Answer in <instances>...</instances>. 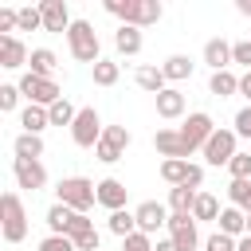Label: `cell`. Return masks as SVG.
<instances>
[{
	"mask_svg": "<svg viewBox=\"0 0 251 251\" xmlns=\"http://www.w3.org/2000/svg\"><path fill=\"white\" fill-rule=\"evenodd\" d=\"M126 196H129V188H126L118 176H106V180H98V204H102V208H110V212H122V208H126Z\"/></svg>",
	"mask_w": 251,
	"mask_h": 251,
	"instance_id": "e0dca14e",
	"label": "cell"
},
{
	"mask_svg": "<svg viewBox=\"0 0 251 251\" xmlns=\"http://www.w3.org/2000/svg\"><path fill=\"white\" fill-rule=\"evenodd\" d=\"M161 71H165L169 82H184V78H192V59L188 55H169L161 63Z\"/></svg>",
	"mask_w": 251,
	"mask_h": 251,
	"instance_id": "484cf974",
	"label": "cell"
},
{
	"mask_svg": "<svg viewBox=\"0 0 251 251\" xmlns=\"http://www.w3.org/2000/svg\"><path fill=\"white\" fill-rule=\"evenodd\" d=\"M27 59H31V51L24 47V39H20V35H0V67H4V71L24 67Z\"/></svg>",
	"mask_w": 251,
	"mask_h": 251,
	"instance_id": "2e32d148",
	"label": "cell"
},
{
	"mask_svg": "<svg viewBox=\"0 0 251 251\" xmlns=\"http://www.w3.org/2000/svg\"><path fill=\"white\" fill-rule=\"evenodd\" d=\"M239 94H243V98H251V71H243V75H239Z\"/></svg>",
	"mask_w": 251,
	"mask_h": 251,
	"instance_id": "ee69618b",
	"label": "cell"
},
{
	"mask_svg": "<svg viewBox=\"0 0 251 251\" xmlns=\"http://www.w3.org/2000/svg\"><path fill=\"white\" fill-rule=\"evenodd\" d=\"M247 235H251V216H247Z\"/></svg>",
	"mask_w": 251,
	"mask_h": 251,
	"instance_id": "c3c4849f",
	"label": "cell"
},
{
	"mask_svg": "<svg viewBox=\"0 0 251 251\" xmlns=\"http://www.w3.org/2000/svg\"><path fill=\"white\" fill-rule=\"evenodd\" d=\"M39 27H43L39 8H20V31H39Z\"/></svg>",
	"mask_w": 251,
	"mask_h": 251,
	"instance_id": "74e56055",
	"label": "cell"
},
{
	"mask_svg": "<svg viewBox=\"0 0 251 251\" xmlns=\"http://www.w3.org/2000/svg\"><path fill=\"white\" fill-rule=\"evenodd\" d=\"M86 231H94V220H90L86 212H75V216H71V224H67V235H71V239H78V235H86Z\"/></svg>",
	"mask_w": 251,
	"mask_h": 251,
	"instance_id": "e575fe53",
	"label": "cell"
},
{
	"mask_svg": "<svg viewBox=\"0 0 251 251\" xmlns=\"http://www.w3.org/2000/svg\"><path fill=\"white\" fill-rule=\"evenodd\" d=\"M102 118H98V110L94 106H82L78 110V118H75V126H71V141L78 145V149H94L98 141H102Z\"/></svg>",
	"mask_w": 251,
	"mask_h": 251,
	"instance_id": "8992f818",
	"label": "cell"
},
{
	"mask_svg": "<svg viewBox=\"0 0 251 251\" xmlns=\"http://www.w3.org/2000/svg\"><path fill=\"white\" fill-rule=\"evenodd\" d=\"M67 47H71V55H75L78 63H90V67H94V63L102 59V43H98V31H94L90 20H75V24H71Z\"/></svg>",
	"mask_w": 251,
	"mask_h": 251,
	"instance_id": "7a4b0ae2",
	"label": "cell"
},
{
	"mask_svg": "<svg viewBox=\"0 0 251 251\" xmlns=\"http://www.w3.org/2000/svg\"><path fill=\"white\" fill-rule=\"evenodd\" d=\"M235 8H239V16H251V0H235Z\"/></svg>",
	"mask_w": 251,
	"mask_h": 251,
	"instance_id": "bcb514c9",
	"label": "cell"
},
{
	"mask_svg": "<svg viewBox=\"0 0 251 251\" xmlns=\"http://www.w3.org/2000/svg\"><path fill=\"white\" fill-rule=\"evenodd\" d=\"M235 141H239V137H235V129H216V133L208 137V145H204V161H208V165H216V169H220V165H231V157L239 153V149H235Z\"/></svg>",
	"mask_w": 251,
	"mask_h": 251,
	"instance_id": "9c48e42d",
	"label": "cell"
},
{
	"mask_svg": "<svg viewBox=\"0 0 251 251\" xmlns=\"http://www.w3.org/2000/svg\"><path fill=\"white\" fill-rule=\"evenodd\" d=\"M129 129L126 126H106L102 129V141L94 145V157L102 161V165H114V161H122L126 157V149H129Z\"/></svg>",
	"mask_w": 251,
	"mask_h": 251,
	"instance_id": "52a82bcc",
	"label": "cell"
},
{
	"mask_svg": "<svg viewBox=\"0 0 251 251\" xmlns=\"http://www.w3.org/2000/svg\"><path fill=\"white\" fill-rule=\"evenodd\" d=\"M235 251H251V235H243V239L235 243Z\"/></svg>",
	"mask_w": 251,
	"mask_h": 251,
	"instance_id": "7dc6e473",
	"label": "cell"
},
{
	"mask_svg": "<svg viewBox=\"0 0 251 251\" xmlns=\"http://www.w3.org/2000/svg\"><path fill=\"white\" fill-rule=\"evenodd\" d=\"M169 239L180 247V251H196V243H200V231H196V220L192 216H169Z\"/></svg>",
	"mask_w": 251,
	"mask_h": 251,
	"instance_id": "5bb4252c",
	"label": "cell"
},
{
	"mask_svg": "<svg viewBox=\"0 0 251 251\" xmlns=\"http://www.w3.org/2000/svg\"><path fill=\"white\" fill-rule=\"evenodd\" d=\"M231 63H239V67H247V71H251V39L231 43Z\"/></svg>",
	"mask_w": 251,
	"mask_h": 251,
	"instance_id": "ab89813d",
	"label": "cell"
},
{
	"mask_svg": "<svg viewBox=\"0 0 251 251\" xmlns=\"http://www.w3.org/2000/svg\"><path fill=\"white\" fill-rule=\"evenodd\" d=\"M20 98H24V94H20V86H12V82H4V86H0V110H4V114H12V110L20 106Z\"/></svg>",
	"mask_w": 251,
	"mask_h": 251,
	"instance_id": "8d00e7d4",
	"label": "cell"
},
{
	"mask_svg": "<svg viewBox=\"0 0 251 251\" xmlns=\"http://www.w3.org/2000/svg\"><path fill=\"white\" fill-rule=\"evenodd\" d=\"M20 126H24V133H43V129L51 126V114H47L43 106H24Z\"/></svg>",
	"mask_w": 251,
	"mask_h": 251,
	"instance_id": "83f0119b",
	"label": "cell"
},
{
	"mask_svg": "<svg viewBox=\"0 0 251 251\" xmlns=\"http://www.w3.org/2000/svg\"><path fill=\"white\" fill-rule=\"evenodd\" d=\"M90 71H94V86H114V82H118V75H122V67H118L114 59H98Z\"/></svg>",
	"mask_w": 251,
	"mask_h": 251,
	"instance_id": "1f68e13d",
	"label": "cell"
},
{
	"mask_svg": "<svg viewBox=\"0 0 251 251\" xmlns=\"http://www.w3.org/2000/svg\"><path fill=\"white\" fill-rule=\"evenodd\" d=\"M39 16H43V31H71V24H75L67 12V0H43Z\"/></svg>",
	"mask_w": 251,
	"mask_h": 251,
	"instance_id": "9a60e30c",
	"label": "cell"
},
{
	"mask_svg": "<svg viewBox=\"0 0 251 251\" xmlns=\"http://www.w3.org/2000/svg\"><path fill=\"white\" fill-rule=\"evenodd\" d=\"M12 176H16V184L20 188H27V192H39L43 184H47V169H43V161H12Z\"/></svg>",
	"mask_w": 251,
	"mask_h": 251,
	"instance_id": "4fadbf2b",
	"label": "cell"
},
{
	"mask_svg": "<svg viewBox=\"0 0 251 251\" xmlns=\"http://www.w3.org/2000/svg\"><path fill=\"white\" fill-rule=\"evenodd\" d=\"M141 27H129V24H118V31H114V47H118V55H137L141 51Z\"/></svg>",
	"mask_w": 251,
	"mask_h": 251,
	"instance_id": "7402d4cb",
	"label": "cell"
},
{
	"mask_svg": "<svg viewBox=\"0 0 251 251\" xmlns=\"http://www.w3.org/2000/svg\"><path fill=\"white\" fill-rule=\"evenodd\" d=\"M204 63L212 67V71H231V43L227 39H208L204 43Z\"/></svg>",
	"mask_w": 251,
	"mask_h": 251,
	"instance_id": "ffe728a7",
	"label": "cell"
},
{
	"mask_svg": "<svg viewBox=\"0 0 251 251\" xmlns=\"http://www.w3.org/2000/svg\"><path fill=\"white\" fill-rule=\"evenodd\" d=\"M39 251H78V247H75L71 235H47V239L39 243Z\"/></svg>",
	"mask_w": 251,
	"mask_h": 251,
	"instance_id": "f35d334b",
	"label": "cell"
},
{
	"mask_svg": "<svg viewBox=\"0 0 251 251\" xmlns=\"http://www.w3.org/2000/svg\"><path fill=\"white\" fill-rule=\"evenodd\" d=\"M47 114H51V126H75V118H78V110H75L67 98H59Z\"/></svg>",
	"mask_w": 251,
	"mask_h": 251,
	"instance_id": "d6a6232c",
	"label": "cell"
},
{
	"mask_svg": "<svg viewBox=\"0 0 251 251\" xmlns=\"http://www.w3.org/2000/svg\"><path fill=\"white\" fill-rule=\"evenodd\" d=\"M216 224H220V231L231 235V239H243V235H247V212H239V208H231V204L220 212Z\"/></svg>",
	"mask_w": 251,
	"mask_h": 251,
	"instance_id": "44dd1931",
	"label": "cell"
},
{
	"mask_svg": "<svg viewBox=\"0 0 251 251\" xmlns=\"http://www.w3.org/2000/svg\"><path fill=\"white\" fill-rule=\"evenodd\" d=\"M16 86H20V94L27 98V106H43V110H51V106L63 98V90H59V82H55V78H35L31 71H27Z\"/></svg>",
	"mask_w": 251,
	"mask_h": 251,
	"instance_id": "5b68a950",
	"label": "cell"
},
{
	"mask_svg": "<svg viewBox=\"0 0 251 251\" xmlns=\"http://www.w3.org/2000/svg\"><path fill=\"white\" fill-rule=\"evenodd\" d=\"M106 12L110 16H118L122 24H129V27H149V24H157L161 20V0H106Z\"/></svg>",
	"mask_w": 251,
	"mask_h": 251,
	"instance_id": "6da1fadb",
	"label": "cell"
},
{
	"mask_svg": "<svg viewBox=\"0 0 251 251\" xmlns=\"http://www.w3.org/2000/svg\"><path fill=\"white\" fill-rule=\"evenodd\" d=\"M110 231H114L118 239H129V235L137 231V216L126 212V208H122V212H110Z\"/></svg>",
	"mask_w": 251,
	"mask_h": 251,
	"instance_id": "f546056e",
	"label": "cell"
},
{
	"mask_svg": "<svg viewBox=\"0 0 251 251\" xmlns=\"http://www.w3.org/2000/svg\"><path fill=\"white\" fill-rule=\"evenodd\" d=\"M153 102H157V118H165V122H176V118H184V94H180L176 86L161 90Z\"/></svg>",
	"mask_w": 251,
	"mask_h": 251,
	"instance_id": "d6986e66",
	"label": "cell"
},
{
	"mask_svg": "<svg viewBox=\"0 0 251 251\" xmlns=\"http://www.w3.org/2000/svg\"><path fill=\"white\" fill-rule=\"evenodd\" d=\"M153 145H157V153H161L165 161H188V157H192V145L180 137V129H157Z\"/></svg>",
	"mask_w": 251,
	"mask_h": 251,
	"instance_id": "7c38bea8",
	"label": "cell"
},
{
	"mask_svg": "<svg viewBox=\"0 0 251 251\" xmlns=\"http://www.w3.org/2000/svg\"><path fill=\"white\" fill-rule=\"evenodd\" d=\"M227 200H231V208L251 216V180H231L227 184Z\"/></svg>",
	"mask_w": 251,
	"mask_h": 251,
	"instance_id": "4dcf8cb0",
	"label": "cell"
},
{
	"mask_svg": "<svg viewBox=\"0 0 251 251\" xmlns=\"http://www.w3.org/2000/svg\"><path fill=\"white\" fill-rule=\"evenodd\" d=\"M161 180L173 184V188H180V184L200 188V184H204V169L192 165V161H161Z\"/></svg>",
	"mask_w": 251,
	"mask_h": 251,
	"instance_id": "ba28073f",
	"label": "cell"
},
{
	"mask_svg": "<svg viewBox=\"0 0 251 251\" xmlns=\"http://www.w3.org/2000/svg\"><path fill=\"white\" fill-rule=\"evenodd\" d=\"M235 243H239V239H231V235L216 231V235H208V243H204V247H208V251H235Z\"/></svg>",
	"mask_w": 251,
	"mask_h": 251,
	"instance_id": "60d3db41",
	"label": "cell"
},
{
	"mask_svg": "<svg viewBox=\"0 0 251 251\" xmlns=\"http://www.w3.org/2000/svg\"><path fill=\"white\" fill-rule=\"evenodd\" d=\"M133 216H137V231H145V235H153L157 227H169V208L161 204V200H141L137 208H133Z\"/></svg>",
	"mask_w": 251,
	"mask_h": 251,
	"instance_id": "8fae6325",
	"label": "cell"
},
{
	"mask_svg": "<svg viewBox=\"0 0 251 251\" xmlns=\"http://www.w3.org/2000/svg\"><path fill=\"white\" fill-rule=\"evenodd\" d=\"M133 82H137L145 94H153V98H157L161 90H169V78H165V71H161V67H153V63L137 67V71H133Z\"/></svg>",
	"mask_w": 251,
	"mask_h": 251,
	"instance_id": "ac0fdd59",
	"label": "cell"
},
{
	"mask_svg": "<svg viewBox=\"0 0 251 251\" xmlns=\"http://www.w3.org/2000/svg\"><path fill=\"white\" fill-rule=\"evenodd\" d=\"M220 200L212 196V192H196V204H192V220L196 224H216L220 220Z\"/></svg>",
	"mask_w": 251,
	"mask_h": 251,
	"instance_id": "603a6c76",
	"label": "cell"
},
{
	"mask_svg": "<svg viewBox=\"0 0 251 251\" xmlns=\"http://www.w3.org/2000/svg\"><path fill=\"white\" fill-rule=\"evenodd\" d=\"M122 251H157V243H153V235H145V231H133L129 239H122Z\"/></svg>",
	"mask_w": 251,
	"mask_h": 251,
	"instance_id": "d590c367",
	"label": "cell"
},
{
	"mask_svg": "<svg viewBox=\"0 0 251 251\" xmlns=\"http://www.w3.org/2000/svg\"><path fill=\"white\" fill-rule=\"evenodd\" d=\"M208 90H212L216 98H231V94H239V78H235L231 71H212Z\"/></svg>",
	"mask_w": 251,
	"mask_h": 251,
	"instance_id": "4316f807",
	"label": "cell"
},
{
	"mask_svg": "<svg viewBox=\"0 0 251 251\" xmlns=\"http://www.w3.org/2000/svg\"><path fill=\"white\" fill-rule=\"evenodd\" d=\"M212 133H216V122H212V114H204V110L188 114V118H184V126H180V137L192 145V153H196V149H204Z\"/></svg>",
	"mask_w": 251,
	"mask_h": 251,
	"instance_id": "30bf717a",
	"label": "cell"
},
{
	"mask_svg": "<svg viewBox=\"0 0 251 251\" xmlns=\"http://www.w3.org/2000/svg\"><path fill=\"white\" fill-rule=\"evenodd\" d=\"M0 231H4L8 243H20L27 235V212H24V200L16 192L0 196Z\"/></svg>",
	"mask_w": 251,
	"mask_h": 251,
	"instance_id": "277c9868",
	"label": "cell"
},
{
	"mask_svg": "<svg viewBox=\"0 0 251 251\" xmlns=\"http://www.w3.org/2000/svg\"><path fill=\"white\" fill-rule=\"evenodd\" d=\"M157 251H180V247H176L173 239H157Z\"/></svg>",
	"mask_w": 251,
	"mask_h": 251,
	"instance_id": "f6af8a7d",
	"label": "cell"
},
{
	"mask_svg": "<svg viewBox=\"0 0 251 251\" xmlns=\"http://www.w3.org/2000/svg\"><path fill=\"white\" fill-rule=\"evenodd\" d=\"M27 63H31V75H35V78H55L59 59H55V51H51V47H35Z\"/></svg>",
	"mask_w": 251,
	"mask_h": 251,
	"instance_id": "cb8c5ba5",
	"label": "cell"
},
{
	"mask_svg": "<svg viewBox=\"0 0 251 251\" xmlns=\"http://www.w3.org/2000/svg\"><path fill=\"white\" fill-rule=\"evenodd\" d=\"M55 192H59V204H67L75 212H90L98 204V184L86 180V176H63Z\"/></svg>",
	"mask_w": 251,
	"mask_h": 251,
	"instance_id": "3957f363",
	"label": "cell"
},
{
	"mask_svg": "<svg viewBox=\"0 0 251 251\" xmlns=\"http://www.w3.org/2000/svg\"><path fill=\"white\" fill-rule=\"evenodd\" d=\"M235 137H247V141H251V106H243V110L235 114Z\"/></svg>",
	"mask_w": 251,
	"mask_h": 251,
	"instance_id": "b9f144b4",
	"label": "cell"
},
{
	"mask_svg": "<svg viewBox=\"0 0 251 251\" xmlns=\"http://www.w3.org/2000/svg\"><path fill=\"white\" fill-rule=\"evenodd\" d=\"M75 247H78V251H98V231H86V235H78V239H75Z\"/></svg>",
	"mask_w": 251,
	"mask_h": 251,
	"instance_id": "7bdbcfd3",
	"label": "cell"
},
{
	"mask_svg": "<svg viewBox=\"0 0 251 251\" xmlns=\"http://www.w3.org/2000/svg\"><path fill=\"white\" fill-rule=\"evenodd\" d=\"M71 216H75V208H67V204H51L47 208V227H51V235H67V224H71Z\"/></svg>",
	"mask_w": 251,
	"mask_h": 251,
	"instance_id": "f1b7e54d",
	"label": "cell"
},
{
	"mask_svg": "<svg viewBox=\"0 0 251 251\" xmlns=\"http://www.w3.org/2000/svg\"><path fill=\"white\" fill-rule=\"evenodd\" d=\"M227 173H231V180H251V153H235Z\"/></svg>",
	"mask_w": 251,
	"mask_h": 251,
	"instance_id": "836d02e7",
	"label": "cell"
},
{
	"mask_svg": "<svg viewBox=\"0 0 251 251\" xmlns=\"http://www.w3.org/2000/svg\"><path fill=\"white\" fill-rule=\"evenodd\" d=\"M12 153H16L20 161H39V157H43V137H39V133H20V137L12 141Z\"/></svg>",
	"mask_w": 251,
	"mask_h": 251,
	"instance_id": "d4e9b609",
	"label": "cell"
}]
</instances>
